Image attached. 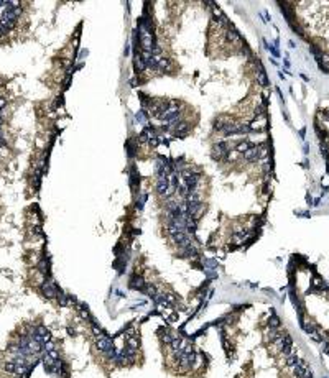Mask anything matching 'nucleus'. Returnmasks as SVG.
I'll return each instance as SVG.
<instances>
[{"mask_svg":"<svg viewBox=\"0 0 329 378\" xmlns=\"http://www.w3.org/2000/svg\"><path fill=\"white\" fill-rule=\"evenodd\" d=\"M128 286L132 288V290H138V291H145V286H147V283H145V279L142 278V276H138V275H133L130 278V281H128Z\"/></svg>","mask_w":329,"mask_h":378,"instance_id":"obj_1","label":"nucleus"},{"mask_svg":"<svg viewBox=\"0 0 329 378\" xmlns=\"http://www.w3.org/2000/svg\"><path fill=\"white\" fill-rule=\"evenodd\" d=\"M280 325H281V322H280V317L275 314V311L272 309V314H270V319H268V327H270V329H275V330H278Z\"/></svg>","mask_w":329,"mask_h":378,"instance_id":"obj_2","label":"nucleus"}]
</instances>
